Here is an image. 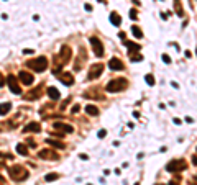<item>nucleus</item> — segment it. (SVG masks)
<instances>
[{"label": "nucleus", "mask_w": 197, "mask_h": 185, "mask_svg": "<svg viewBox=\"0 0 197 185\" xmlns=\"http://www.w3.org/2000/svg\"><path fill=\"white\" fill-rule=\"evenodd\" d=\"M8 174H10V177L15 182H23V180H27L28 179L30 172H28L23 166H13V167L8 169Z\"/></svg>", "instance_id": "nucleus-1"}, {"label": "nucleus", "mask_w": 197, "mask_h": 185, "mask_svg": "<svg viewBox=\"0 0 197 185\" xmlns=\"http://www.w3.org/2000/svg\"><path fill=\"white\" fill-rule=\"evenodd\" d=\"M128 87V82H127L125 77H118V79H112L109 84H107V92H112V94H115V92H122L125 90V89Z\"/></svg>", "instance_id": "nucleus-2"}, {"label": "nucleus", "mask_w": 197, "mask_h": 185, "mask_svg": "<svg viewBox=\"0 0 197 185\" xmlns=\"http://www.w3.org/2000/svg\"><path fill=\"white\" fill-rule=\"evenodd\" d=\"M71 57H72V49L69 48V46H63L61 48V51H59V54H56V57H54V62H56V66H64V64H68L69 61H71Z\"/></svg>", "instance_id": "nucleus-3"}, {"label": "nucleus", "mask_w": 197, "mask_h": 185, "mask_svg": "<svg viewBox=\"0 0 197 185\" xmlns=\"http://www.w3.org/2000/svg\"><path fill=\"white\" fill-rule=\"evenodd\" d=\"M27 66H28V67H31L35 72H43V71H46V67H48V59H46L45 56L35 57V59L28 61Z\"/></svg>", "instance_id": "nucleus-4"}, {"label": "nucleus", "mask_w": 197, "mask_h": 185, "mask_svg": "<svg viewBox=\"0 0 197 185\" xmlns=\"http://www.w3.org/2000/svg\"><path fill=\"white\" fill-rule=\"evenodd\" d=\"M187 169V162L184 159H173L169 164L166 166V170L174 174V172H181V170H186Z\"/></svg>", "instance_id": "nucleus-5"}, {"label": "nucleus", "mask_w": 197, "mask_h": 185, "mask_svg": "<svg viewBox=\"0 0 197 185\" xmlns=\"http://www.w3.org/2000/svg\"><path fill=\"white\" fill-rule=\"evenodd\" d=\"M102 72H104V64H92L91 67H89V74H87V79L89 80H95L98 79V77L102 76Z\"/></svg>", "instance_id": "nucleus-6"}, {"label": "nucleus", "mask_w": 197, "mask_h": 185, "mask_svg": "<svg viewBox=\"0 0 197 185\" xmlns=\"http://www.w3.org/2000/svg\"><path fill=\"white\" fill-rule=\"evenodd\" d=\"M91 44H92V48H94V53H95V56H97V57L105 56V49H104V44H102V41H100L97 36H92V38H91Z\"/></svg>", "instance_id": "nucleus-7"}, {"label": "nucleus", "mask_w": 197, "mask_h": 185, "mask_svg": "<svg viewBox=\"0 0 197 185\" xmlns=\"http://www.w3.org/2000/svg\"><path fill=\"white\" fill-rule=\"evenodd\" d=\"M7 84H8V89H10L12 94H15V95L22 94V87H20V84H18V80H17L15 76H8L7 77Z\"/></svg>", "instance_id": "nucleus-8"}, {"label": "nucleus", "mask_w": 197, "mask_h": 185, "mask_svg": "<svg viewBox=\"0 0 197 185\" xmlns=\"http://www.w3.org/2000/svg\"><path fill=\"white\" fill-rule=\"evenodd\" d=\"M40 159H45V161H58L59 159V156H58V152L51 151V149H43V151L38 152Z\"/></svg>", "instance_id": "nucleus-9"}, {"label": "nucleus", "mask_w": 197, "mask_h": 185, "mask_svg": "<svg viewBox=\"0 0 197 185\" xmlns=\"http://www.w3.org/2000/svg\"><path fill=\"white\" fill-rule=\"evenodd\" d=\"M41 92H43V85H38L36 89H33V90H30L28 94L23 95V98H25V100H38V98L43 95Z\"/></svg>", "instance_id": "nucleus-10"}, {"label": "nucleus", "mask_w": 197, "mask_h": 185, "mask_svg": "<svg viewBox=\"0 0 197 185\" xmlns=\"http://www.w3.org/2000/svg\"><path fill=\"white\" fill-rule=\"evenodd\" d=\"M86 61H87V53H86V49H84V48H81L79 49V56H77V61H76V64H74V69H76V71H81Z\"/></svg>", "instance_id": "nucleus-11"}, {"label": "nucleus", "mask_w": 197, "mask_h": 185, "mask_svg": "<svg viewBox=\"0 0 197 185\" xmlns=\"http://www.w3.org/2000/svg\"><path fill=\"white\" fill-rule=\"evenodd\" d=\"M54 129L59 133H63V134H69V133H74V128H72L71 125H66V123H61V121H56L54 123Z\"/></svg>", "instance_id": "nucleus-12"}, {"label": "nucleus", "mask_w": 197, "mask_h": 185, "mask_svg": "<svg viewBox=\"0 0 197 185\" xmlns=\"http://www.w3.org/2000/svg\"><path fill=\"white\" fill-rule=\"evenodd\" d=\"M56 76H59V80L64 84V85H72V84H74V76H72L71 72H59Z\"/></svg>", "instance_id": "nucleus-13"}, {"label": "nucleus", "mask_w": 197, "mask_h": 185, "mask_svg": "<svg viewBox=\"0 0 197 185\" xmlns=\"http://www.w3.org/2000/svg\"><path fill=\"white\" fill-rule=\"evenodd\" d=\"M18 79L22 80V84H25V85H31V84H33V80H35V77H33V74H30V72L20 71Z\"/></svg>", "instance_id": "nucleus-14"}, {"label": "nucleus", "mask_w": 197, "mask_h": 185, "mask_svg": "<svg viewBox=\"0 0 197 185\" xmlns=\"http://www.w3.org/2000/svg\"><path fill=\"white\" fill-rule=\"evenodd\" d=\"M123 44H125L127 48H128V54H130V56H135V54H138V51L141 49L138 43L128 41V39H125V41H123Z\"/></svg>", "instance_id": "nucleus-15"}, {"label": "nucleus", "mask_w": 197, "mask_h": 185, "mask_svg": "<svg viewBox=\"0 0 197 185\" xmlns=\"http://www.w3.org/2000/svg\"><path fill=\"white\" fill-rule=\"evenodd\" d=\"M84 98H97V100H104L105 97L100 94V90H98V89H92V90L84 92Z\"/></svg>", "instance_id": "nucleus-16"}, {"label": "nucleus", "mask_w": 197, "mask_h": 185, "mask_svg": "<svg viewBox=\"0 0 197 185\" xmlns=\"http://www.w3.org/2000/svg\"><path fill=\"white\" fill-rule=\"evenodd\" d=\"M40 133L41 131V125L40 123H36V121H31V123H28L25 128H23V133Z\"/></svg>", "instance_id": "nucleus-17"}, {"label": "nucleus", "mask_w": 197, "mask_h": 185, "mask_svg": "<svg viewBox=\"0 0 197 185\" xmlns=\"http://www.w3.org/2000/svg\"><path fill=\"white\" fill-rule=\"evenodd\" d=\"M109 66L112 71H122V69H125L123 67V62H122L118 57H112V59L109 61Z\"/></svg>", "instance_id": "nucleus-18"}, {"label": "nucleus", "mask_w": 197, "mask_h": 185, "mask_svg": "<svg viewBox=\"0 0 197 185\" xmlns=\"http://www.w3.org/2000/svg\"><path fill=\"white\" fill-rule=\"evenodd\" d=\"M46 92H48V97L51 98V100H59L61 95H59V92H58L56 87H48V90H46Z\"/></svg>", "instance_id": "nucleus-19"}, {"label": "nucleus", "mask_w": 197, "mask_h": 185, "mask_svg": "<svg viewBox=\"0 0 197 185\" xmlns=\"http://www.w3.org/2000/svg\"><path fill=\"white\" fill-rule=\"evenodd\" d=\"M10 108H12V103H10V102L0 103V116H5V115L10 111Z\"/></svg>", "instance_id": "nucleus-20"}, {"label": "nucleus", "mask_w": 197, "mask_h": 185, "mask_svg": "<svg viewBox=\"0 0 197 185\" xmlns=\"http://www.w3.org/2000/svg\"><path fill=\"white\" fill-rule=\"evenodd\" d=\"M174 10L178 13V16H184V8H182L181 0H174Z\"/></svg>", "instance_id": "nucleus-21"}, {"label": "nucleus", "mask_w": 197, "mask_h": 185, "mask_svg": "<svg viewBox=\"0 0 197 185\" xmlns=\"http://www.w3.org/2000/svg\"><path fill=\"white\" fill-rule=\"evenodd\" d=\"M110 21L114 23L115 26H120V23H122V18H120V15H118L117 11H114V13H110Z\"/></svg>", "instance_id": "nucleus-22"}, {"label": "nucleus", "mask_w": 197, "mask_h": 185, "mask_svg": "<svg viewBox=\"0 0 197 185\" xmlns=\"http://www.w3.org/2000/svg\"><path fill=\"white\" fill-rule=\"evenodd\" d=\"M86 113L91 116H95V115H98V108L95 105H86Z\"/></svg>", "instance_id": "nucleus-23"}, {"label": "nucleus", "mask_w": 197, "mask_h": 185, "mask_svg": "<svg viewBox=\"0 0 197 185\" xmlns=\"http://www.w3.org/2000/svg\"><path fill=\"white\" fill-rule=\"evenodd\" d=\"M46 143H48V144H51V146H53V147H56V149H64V147H66V144H64V143H61V141L48 139Z\"/></svg>", "instance_id": "nucleus-24"}, {"label": "nucleus", "mask_w": 197, "mask_h": 185, "mask_svg": "<svg viewBox=\"0 0 197 185\" xmlns=\"http://www.w3.org/2000/svg\"><path fill=\"white\" fill-rule=\"evenodd\" d=\"M17 152L18 154H22V156H28V147L25 146V144H17Z\"/></svg>", "instance_id": "nucleus-25"}, {"label": "nucleus", "mask_w": 197, "mask_h": 185, "mask_svg": "<svg viewBox=\"0 0 197 185\" xmlns=\"http://www.w3.org/2000/svg\"><path fill=\"white\" fill-rule=\"evenodd\" d=\"M58 179H59V174H58V172H51V174H48L45 177V180L46 182H53V180H58Z\"/></svg>", "instance_id": "nucleus-26"}, {"label": "nucleus", "mask_w": 197, "mask_h": 185, "mask_svg": "<svg viewBox=\"0 0 197 185\" xmlns=\"http://www.w3.org/2000/svg\"><path fill=\"white\" fill-rule=\"evenodd\" d=\"M132 33H133L135 38H143V31H141L138 26H132Z\"/></svg>", "instance_id": "nucleus-27"}, {"label": "nucleus", "mask_w": 197, "mask_h": 185, "mask_svg": "<svg viewBox=\"0 0 197 185\" xmlns=\"http://www.w3.org/2000/svg\"><path fill=\"white\" fill-rule=\"evenodd\" d=\"M145 80H146V84H148V85H155V77H153L151 74L145 76Z\"/></svg>", "instance_id": "nucleus-28"}, {"label": "nucleus", "mask_w": 197, "mask_h": 185, "mask_svg": "<svg viewBox=\"0 0 197 185\" xmlns=\"http://www.w3.org/2000/svg\"><path fill=\"white\" fill-rule=\"evenodd\" d=\"M130 18H132V20H137V18H138L137 10H135V8H132V10H130Z\"/></svg>", "instance_id": "nucleus-29"}, {"label": "nucleus", "mask_w": 197, "mask_h": 185, "mask_svg": "<svg viewBox=\"0 0 197 185\" xmlns=\"http://www.w3.org/2000/svg\"><path fill=\"white\" fill-rule=\"evenodd\" d=\"M130 59H132L133 62H137V61H143V56H141V54H138V56H130Z\"/></svg>", "instance_id": "nucleus-30"}, {"label": "nucleus", "mask_w": 197, "mask_h": 185, "mask_svg": "<svg viewBox=\"0 0 197 185\" xmlns=\"http://www.w3.org/2000/svg\"><path fill=\"white\" fill-rule=\"evenodd\" d=\"M163 61L166 62V64H171V57L168 56V54H163Z\"/></svg>", "instance_id": "nucleus-31"}, {"label": "nucleus", "mask_w": 197, "mask_h": 185, "mask_svg": "<svg viewBox=\"0 0 197 185\" xmlns=\"http://www.w3.org/2000/svg\"><path fill=\"white\" fill-rule=\"evenodd\" d=\"M107 136V131L105 129H100V131H98V138H105Z\"/></svg>", "instance_id": "nucleus-32"}, {"label": "nucleus", "mask_w": 197, "mask_h": 185, "mask_svg": "<svg viewBox=\"0 0 197 185\" xmlns=\"http://www.w3.org/2000/svg\"><path fill=\"white\" fill-rule=\"evenodd\" d=\"M23 54H28V56H30V54H35V51L33 49H23Z\"/></svg>", "instance_id": "nucleus-33"}, {"label": "nucleus", "mask_w": 197, "mask_h": 185, "mask_svg": "<svg viewBox=\"0 0 197 185\" xmlns=\"http://www.w3.org/2000/svg\"><path fill=\"white\" fill-rule=\"evenodd\" d=\"M169 185H179V177L178 179H173V180L169 182Z\"/></svg>", "instance_id": "nucleus-34"}, {"label": "nucleus", "mask_w": 197, "mask_h": 185, "mask_svg": "<svg viewBox=\"0 0 197 185\" xmlns=\"http://www.w3.org/2000/svg\"><path fill=\"white\" fill-rule=\"evenodd\" d=\"M79 110H81V106H79V105H74V108H72V113H77Z\"/></svg>", "instance_id": "nucleus-35"}, {"label": "nucleus", "mask_w": 197, "mask_h": 185, "mask_svg": "<svg viewBox=\"0 0 197 185\" xmlns=\"http://www.w3.org/2000/svg\"><path fill=\"white\" fill-rule=\"evenodd\" d=\"M189 182H191V185H197V177H192Z\"/></svg>", "instance_id": "nucleus-36"}, {"label": "nucleus", "mask_w": 197, "mask_h": 185, "mask_svg": "<svg viewBox=\"0 0 197 185\" xmlns=\"http://www.w3.org/2000/svg\"><path fill=\"white\" fill-rule=\"evenodd\" d=\"M4 84H5V79H4V76L0 74V87H4Z\"/></svg>", "instance_id": "nucleus-37"}, {"label": "nucleus", "mask_w": 197, "mask_h": 185, "mask_svg": "<svg viewBox=\"0 0 197 185\" xmlns=\"http://www.w3.org/2000/svg\"><path fill=\"white\" fill-rule=\"evenodd\" d=\"M118 36H120V38L123 39V41L127 39V36H125V33H123V31H120V33H118Z\"/></svg>", "instance_id": "nucleus-38"}, {"label": "nucleus", "mask_w": 197, "mask_h": 185, "mask_svg": "<svg viewBox=\"0 0 197 185\" xmlns=\"http://www.w3.org/2000/svg\"><path fill=\"white\" fill-rule=\"evenodd\" d=\"M79 157H81V159H82V161H87V159H89V157H87V154H81V156H79Z\"/></svg>", "instance_id": "nucleus-39"}, {"label": "nucleus", "mask_w": 197, "mask_h": 185, "mask_svg": "<svg viewBox=\"0 0 197 185\" xmlns=\"http://www.w3.org/2000/svg\"><path fill=\"white\" fill-rule=\"evenodd\" d=\"M186 121H187V123H192L194 120H192V118H191V116H186Z\"/></svg>", "instance_id": "nucleus-40"}, {"label": "nucleus", "mask_w": 197, "mask_h": 185, "mask_svg": "<svg viewBox=\"0 0 197 185\" xmlns=\"http://www.w3.org/2000/svg\"><path fill=\"white\" fill-rule=\"evenodd\" d=\"M192 162H194V164H196V166H197V156H194V157H192Z\"/></svg>", "instance_id": "nucleus-41"}, {"label": "nucleus", "mask_w": 197, "mask_h": 185, "mask_svg": "<svg viewBox=\"0 0 197 185\" xmlns=\"http://www.w3.org/2000/svg\"><path fill=\"white\" fill-rule=\"evenodd\" d=\"M4 182H5V179L2 177V175H0V184H4Z\"/></svg>", "instance_id": "nucleus-42"}, {"label": "nucleus", "mask_w": 197, "mask_h": 185, "mask_svg": "<svg viewBox=\"0 0 197 185\" xmlns=\"http://www.w3.org/2000/svg\"><path fill=\"white\" fill-rule=\"evenodd\" d=\"M156 185H163V184H156Z\"/></svg>", "instance_id": "nucleus-43"}, {"label": "nucleus", "mask_w": 197, "mask_h": 185, "mask_svg": "<svg viewBox=\"0 0 197 185\" xmlns=\"http://www.w3.org/2000/svg\"><path fill=\"white\" fill-rule=\"evenodd\" d=\"M98 2H104V0H98Z\"/></svg>", "instance_id": "nucleus-44"}, {"label": "nucleus", "mask_w": 197, "mask_h": 185, "mask_svg": "<svg viewBox=\"0 0 197 185\" xmlns=\"http://www.w3.org/2000/svg\"><path fill=\"white\" fill-rule=\"evenodd\" d=\"M196 54H197V49H196Z\"/></svg>", "instance_id": "nucleus-45"}, {"label": "nucleus", "mask_w": 197, "mask_h": 185, "mask_svg": "<svg viewBox=\"0 0 197 185\" xmlns=\"http://www.w3.org/2000/svg\"><path fill=\"white\" fill-rule=\"evenodd\" d=\"M135 185H138V184H135Z\"/></svg>", "instance_id": "nucleus-46"}]
</instances>
